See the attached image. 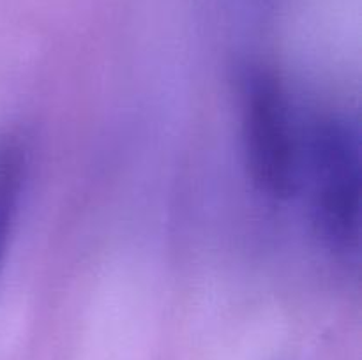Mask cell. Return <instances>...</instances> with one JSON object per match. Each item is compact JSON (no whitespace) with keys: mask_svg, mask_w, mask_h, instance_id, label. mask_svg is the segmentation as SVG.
<instances>
[{"mask_svg":"<svg viewBox=\"0 0 362 360\" xmlns=\"http://www.w3.org/2000/svg\"><path fill=\"white\" fill-rule=\"evenodd\" d=\"M240 99L247 175L262 194L286 200L299 187L303 150L281 80L265 67H251Z\"/></svg>","mask_w":362,"mask_h":360,"instance_id":"cell-2","label":"cell"},{"mask_svg":"<svg viewBox=\"0 0 362 360\" xmlns=\"http://www.w3.org/2000/svg\"><path fill=\"white\" fill-rule=\"evenodd\" d=\"M27 180V150L16 136L0 140V274L11 246Z\"/></svg>","mask_w":362,"mask_h":360,"instance_id":"cell-3","label":"cell"},{"mask_svg":"<svg viewBox=\"0 0 362 360\" xmlns=\"http://www.w3.org/2000/svg\"><path fill=\"white\" fill-rule=\"evenodd\" d=\"M311 215L322 242L338 254L359 249L362 166L359 131L343 116L315 122L308 141Z\"/></svg>","mask_w":362,"mask_h":360,"instance_id":"cell-1","label":"cell"}]
</instances>
